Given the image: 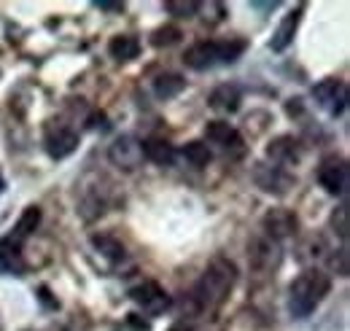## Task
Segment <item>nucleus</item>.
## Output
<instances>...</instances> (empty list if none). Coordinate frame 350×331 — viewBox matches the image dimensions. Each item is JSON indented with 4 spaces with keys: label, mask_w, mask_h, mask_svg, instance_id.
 Listing matches in <instances>:
<instances>
[{
    "label": "nucleus",
    "mask_w": 350,
    "mask_h": 331,
    "mask_svg": "<svg viewBox=\"0 0 350 331\" xmlns=\"http://www.w3.org/2000/svg\"><path fill=\"white\" fill-rule=\"evenodd\" d=\"M143 157L151 159L154 165H170L175 159V148L165 137H148L143 143Z\"/></svg>",
    "instance_id": "obj_16"
},
{
    "label": "nucleus",
    "mask_w": 350,
    "mask_h": 331,
    "mask_svg": "<svg viewBox=\"0 0 350 331\" xmlns=\"http://www.w3.org/2000/svg\"><path fill=\"white\" fill-rule=\"evenodd\" d=\"M318 183L329 194H345V189H348V162H345V157L329 154L318 167Z\"/></svg>",
    "instance_id": "obj_9"
},
{
    "label": "nucleus",
    "mask_w": 350,
    "mask_h": 331,
    "mask_svg": "<svg viewBox=\"0 0 350 331\" xmlns=\"http://www.w3.org/2000/svg\"><path fill=\"white\" fill-rule=\"evenodd\" d=\"M332 229L334 235H340V240H348V205H342L332 215Z\"/></svg>",
    "instance_id": "obj_24"
},
{
    "label": "nucleus",
    "mask_w": 350,
    "mask_h": 331,
    "mask_svg": "<svg viewBox=\"0 0 350 331\" xmlns=\"http://www.w3.org/2000/svg\"><path fill=\"white\" fill-rule=\"evenodd\" d=\"M262 226H264V235H267V237L280 240V237H291V235H297L299 221H297V215H294L291 210H286V207H272V210L264 215Z\"/></svg>",
    "instance_id": "obj_10"
},
{
    "label": "nucleus",
    "mask_w": 350,
    "mask_h": 331,
    "mask_svg": "<svg viewBox=\"0 0 350 331\" xmlns=\"http://www.w3.org/2000/svg\"><path fill=\"white\" fill-rule=\"evenodd\" d=\"M267 157L272 162H297L299 159V143H297V137H291V135L275 137L269 143V148H267Z\"/></svg>",
    "instance_id": "obj_14"
},
{
    "label": "nucleus",
    "mask_w": 350,
    "mask_h": 331,
    "mask_svg": "<svg viewBox=\"0 0 350 331\" xmlns=\"http://www.w3.org/2000/svg\"><path fill=\"white\" fill-rule=\"evenodd\" d=\"M165 11L170 16H178V19H191L200 11V3L197 0H167L165 3Z\"/></svg>",
    "instance_id": "obj_22"
},
{
    "label": "nucleus",
    "mask_w": 350,
    "mask_h": 331,
    "mask_svg": "<svg viewBox=\"0 0 350 331\" xmlns=\"http://www.w3.org/2000/svg\"><path fill=\"white\" fill-rule=\"evenodd\" d=\"M312 97L321 111H326L329 116H340L348 105V86L337 79H323L312 86Z\"/></svg>",
    "instance_id": "obj_4"
},
{
    "label": "nucleus",
    "mask_w": 350,
    "mask_h": 331,
    "mask_svg": "<svg viewBox=\"0 0 350 331\" xmlns=\"http://www.w3.org/2000/svg\"><path fill=\"white\" fill-rule=\"evenodd\" d=\"M38 224H41V210L36 205H30V207H25V213L19 215V221H16V226H14V232L8 235L14 243H25L36 229H38Z\"/></svg>",
    "instance_id": "obj_15"
},
{
    "label": "nucleus",
    "mask_w": 350,
    "mask_h": 331,
    "mask_svg": "<svg viewBox=\"0 0 350 331\" xmlns=\"http://www.w3.org/2000/svg\"><path fill=\"white\" fill-rule=\"evenodd\" d=\"M97 5L105 11H124V3H97Z\"/></svg>",
    "instance_id": "obj_25"
},
{
    "label": "nucleus",
    "mask_w": 350,
    "mask_h": 331,
    "mask_svg": "<svg viewBox=\"0 0 350 331\" xmlns=\"http://www.w3.org/2000/svg\"><path fill=\"white\" fill-rule=\"evenodd\" d=\"M108 54L113 59H119V62H130V59H135L140 54V43L132 36H116L108 43Z\"/></svg>",
    "instance_id": "obj_18"
},
{
    "label": "nucleus",
    "mask_w": 350,
    "mask_h": 331,
    "mask_svg": "<svg viewBox=\"0 0 350 331\" xmlns=\"http://www.w3.org/2000/svg\"><path fill=\"white\" fill-rule=\"evenodd\" d=\"M130 299L137 307H143V313H148V315H162L170 307L167 291L162 289L159 283H154V280H143L135 289H130Z\"/></svg>",
    "instance_id": "obj_8"
},
{
    "label": "nucleus",
    "mask_w": 350,
    "mask_h": 331,
    "mask_svg": "<svg viewBox=\"0 0 350 331\" xmlns=\"http://www.w3.org/2000/svg\"><path fill=\"white\" fill-rule=\"evenodd\" d=\"M180 154H183V159H186L191 167H208V162L213 159L208 143H202V140H191V143H186Z\"/></svg>",
    "instance_id": "obj_20"
},
{
    "label": "nucleus",
    "mask_w": 350,
    "mask_h": 331,
    "mask_svg": "<svg viewBox=\"0 0 350 331\" xmlns=\"http://www.w3.org/2000/svg\"><path fill=\"white\" fill-rule=\"evenodd\" d=\"M183 89H186V79L178 76V73H165V76H159V79L154 81V94H157L159 100H173Z\"/></svg>",
    "instance_id": "obj_19"
},
{
    "label": "nucleus",
    "mask_w": 350,
    "mask_h": 331,
    "mask_svg": "<svg viewBox=\"0 0 350 331\" xmlns=\"http://www.w3.org/2000/svg\"><path fill=\"white\" fill-rule=\"evenodd\" d=\"M0 269H5V272H22L25 269L22 246L14 243L11 237H3L0 240Z\"/></svg>",
    "instance_id": "obj_17"
},
{
    "label": "nucleus",
    "mask_w": 350,
    "mask_h": 331,
    "mask_svg": "<svg viewBox=\"0 0 350 331\" xmlns=\"http://www.w3.org/2000/svg\"><path fill=\"white\" fill-rule=\"evenodd\" d=\"M44 146L51 159H65L79 148V135L59 122H49L44 132Z\"/></svg>",
    "instance_id": "obj_6"
},
{
    "label": "nucleus",
    "mask_w": 350,
    "mask_h": 331,
    "mask_svg": "<svg viewBox=\"0 0 350 331\" xmlns=\"http://www.w3.org/2000/svg\"><path fill=\"white\" fill-rule=\"evenodd\" d=\"M245 51V41H200L186 49L183 62L191 70H208L213 65H232Z\"/></svg>",
    "instance_id": "obj_3"
},
{
    "label": "nucleus",
    "mask_w": 350,
    "mask_h": 331,
    "mask_svg": "<svg viewBox=\"0 0 350 331\" xmlns=\"http://www.w3.org/2000/svg\"><path fill=\"white\" fill-rule=\"evenodd\" d=\"M92 246L100 250L108 261H122L127 253H124V246L113 237V235H97V237H92Z\"/></svg>",
    "instance_id": "obj_21"
},
{
    "label": "nucleus",
    "mask_w": 350,
    "mask_h": 331,
    "mask_svg": "<svg viewBox=\"0 0 350 331\" xmlns=\"http://www.w3.org/2000/svg\"><path fill=\"white\" fill-rule=\"evenodd\" d=\"M205 140L213 143V146H221V148H243V137L234 127L229 122H208L205 127Z\"/></svg>",
    "instance_id": "obj_12"
},
{
    "label": "nucleus",
    "mask_w": 350,
    "mask_h": 331,
    "mask_svg": "<svg viewBox=\"0 0 350 331\" xmlns=\"http://www.w3.org/2000/svg\"><path fill=\"white\" fill-rule=\"evenodd\" d=\"M332 289V280L321 269H305L302 275L294 278L288 289V310L294 318H307Z\"/></svg>",
    "instance_id": "obj_2"
},
{
    "label": "nucleus",
    "mask_w": 350,
    "mask_h": 331,
    "mask_svg": "<svg viewBox=\"0 0 350 331\" xmlns=\"http://www.w3.org/2000/svg\"><path fill=\"white\" fill-rule=\"evenodd\" d=\"M280 259H283V250H280V243L267 237V235H259L251 240V248H248V261H251V269L254 272H272L280 267Z\"/></svg>",
    "instance_id": "obj_5"
},
{
    "label": "nucleus",
    "mask_w": 350,
    "mask_h": 331,
    "mask_svg": "<svg viewBox=\"0 0 350 331\" xmlns=\"http://www.w3.org/2000/svg\"><path fill=\"white\" fill-rule=\"evenodd\" d=\"M240 100H243L240 86H234V83H221V86H216V89L211 92L208 105H211L213 111H219V114H234V111L240 108Z\"/></svg>",
    "instance_id": "obj_13"
},
{
    "label": "nucleus",
    "mask_w": 350,
    "mask_h": 331,
    "mask_svg": "<svg viewBox=\"0 0 350 331\" xmlns=\"http://www.w3.org/2000/svg\"><path fill=\"white\" fill-rule=\"evenodd\" d=\"M108 159L124 172H135L143 165V140L132 137V135H122L113 140V146L108 148Z\"/></svg>",
    "instance_id": "obj_7"
},
{
    "label": "nucleus",
    "mask_w": 350,
    "mask_h": 331,
    "mask_svg": "<svg viewBox=\"0 0 350 331\" xmlns=\"http://www.w3.org/2000/svg\"><path fill=\"white\" fill-rule=\"evenodd\" d=\"M234 283H237V267L226 256H216L208 264L200 286L194 289V304H197V310H202V313L219 310L221 304L226 302L229 291L234 289Z\"/></svg>",
    "instance_id": "obj_1"
},
{
    "label": "nucleus",
    "mask_w": 350,
    "mask_h": 331,
    "mask_svg": "<svg viewBox=\"0 0 350 331\" xmlns=\"http://www.w3.org/2000/svg\"><path fill=\"white\" fill-rule=\"evenodd\" d=\"M302 14H305V5H297L291 14H286L283 19H280V25H278V30L272 33V51H286L291 41H294V36H297V30H299V22H302Z\"/></svg>",
    "instance_id": "obj_11"
},
{
    "label": "nucleus",
    "mask_w": 350,
    "mask_h": 331,
    "mask_svg": "<svg viewBox=\"0 0 350 331\" xmlns=\"http://www.w3.org/2000/svg\"><path fill=\"white\" fill-rule=\"evenodd\" d=\"M178 41H180V30L173 27V25L159 27V30L151 33V46H157V49H162V46H173V43H178Z\"/></svg>",
    "instance_id": "obj_23"
}]
</instances>
